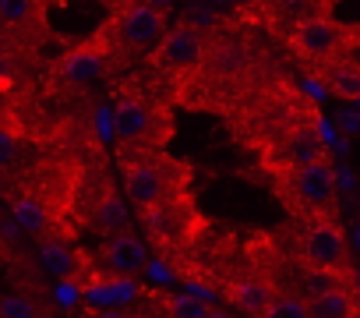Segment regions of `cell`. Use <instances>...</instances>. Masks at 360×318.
<instances>
[{
	"mask_svg": "<svg viewBox=\"0 0 360 318\" xmlns=\"http://www.w3.org/2000/svg\"><path fill=\"white\" fill-rule=\"evenodd\" d=\"M46 32V0H0V46L32 53Z\"/></svg>",
	"mask_w": 360,
	"mask_h": 318,
	"instance_id": "6da1fadb",
	"label": "cell"
},
{
	"mask_svg": "<svg viewBox=\"0 0 360 318\" xmlns=\"http://www.w3.org/2000/svg\"><path fill=\"white\" fill-rule=\"evenodd\" d=\"M113 46L124 50H148L155 43H162L166 36V11L152 8V4H120L117 15L106 22Z\"/></svg>",
	"mask_w": 360,
	"mask_h": 318,
	"instance_id": "7a4b0ae2",
	"label": "cell"
},
{
	"mask_svg": "<svg viewBox=\"0 0 360 318\" xmlns=\"http://www.w3.org/2000/svg\"><path fill=\"white\" fill-rule=\"evenodd\" d=\"M304 258L314 272H328V276H339L346 272L349 265V244H346V234L339 230V223L332 220H321L307 230L304 237Z\"/></svg>",
	"mask_w": 360,
	"mask_h": 318,
	"instance_id": "3957f363",
	"label": "cell"
},
{
	"mask_svg": "<svg viewBox=\"0 0 360 318\" xmlns=\"http://www.w3.org/2000/svg\"><path fill=\"white\" fill-rule=\"evenodd\" d=\"M290 191L311 212L335 209V170L328 159H314L304 167H290Z\"/></svg>",
	"mask_w": 360,
	"mask_h": 318,
	"instance_id": "277c9868",
	"label": "cell"
},
{
	"mask_svg": "<svg viewBox=\"0 0 360 318\" xmlns=\"http://www.w3.org/2000/svg\"><path fill=\"white\" fill-rule=\"evenodd\" d=\"M346 46H349V36H346L328 15L307 18V22H300L297 32H293V50H297L300 57H307L311 64H328V61H335Z\"/></svg>",
	"mask_w": 360,
	"mask_h": 318,
	"instance_id": "5b68a950",
	"label": "cell"
},
{
	"mask_svg": "<svg viewBox=\"0 0 360 318\" xmlns=\"http://www.w3.org/2000/svg\"><path fill=\"white\" fill-rule=\"evenodd\" d=\"M155 57H159V68H166L169 75L184 78V75H191L202 64V57H205V36L198 29H191V25H176L159 43V53Z\"/></svg>",
	"mask_w": 360,
	"mask_h": 318,
	"instance_id": "8992f818",
	"label": "cell"
},
{
	"mask_svg": "<svg viewBox=\"0 0 360 318\" xmlns=\"http://www.w3.org/2000/svg\"><path fill=\"white\" fill-rule=\"evenodd\" d=\"M113 127H117V138L120 145H145L152 127H155V113L148 110V103L138 96V92H124L117 99V110H113Z\"/></svg>",
	"mask_w": 360,
	"mask_h": 318,
	"instance_id": "52a82bcc",
	"label": "cell"
},
{
	"mask_svg": "<svg viewBox=\"0 0 360 318\" xmlns=\"http://www.w3.org/2000/svg\"><path fill=\"white\" fill-rule=\"evenodd\" d=\"M124 188H127V198L141 209L155 205L166 198V174L155 167V163H124Z\"/></svg>",
	"mask_w": 360,
	"mask_h": 318,
	"instance_id": "ba28073f",
	"label": "cell"
},
{
	"mask_svg": "<svg viewBox=\"0 0 360 318\" xmlns=\"http://www.w3.org/2000/svg\"><path fill=\"white\" fill-rule=\"evenodd\" d=\"M230 297H233V304H237L240 311L262 318V311H265V307L272 304V297H276V286H272L265 276H248V279L233 283Z\"/></svg>",
	"mask_w": 360,
	"mask_h": 318,
	"instance_id": "9c48e42d",
	"label": "cell"
},
{
	"mask_svg": "<svg viewBox=\"0 0 360 318\" xmlns=\"http://www.w3.org/2000/svg\"><path fill=\"white\" fill-rule=\"evenodd\" d=\"M307 307H311V318H360V307L346 286H332L325 293H314L307 300Z\"/></svg>",
	"mask_w": 360,
	"mask_h": 318,
	"instance_id": "30bf717a",
	"label": "cell"
},
{
	"mask_svg": "<svg viewBox=\"0 0 360 318\" xmlns=\"http://www.w3.org/2000/svg\"><path fill=\"white\" fill-rule=\"evenodd\" d=\"M283 148H286L290 167H304V163H314V159H325V145H321V138H318V131L311 124L307 127H293Z\"/></svg>",
	"mask_w": 360,
	"mask_h": 318,
	"instance_id": "8fae6325",
	"label": "cell"
},
{
	"mask_svg": "<svg viewBox=\"0 0 360 318\" xmlns=\"http://www.w3.org/2000/svg\"><path fill=\"white\" fill-rule=\"evenodd\" d=\"M106 258H110V269L117 272H138L145 265V244L134 237V234H117L106 248Z\"/></svg>",
	"mask_w": 360,
	"mask_h": 318,
	"instance_id": "7c38bea8",
	"label": "cell"
},
{
	"mask_svg": "<svg viewBox=\"0 0 360 318\" xmlns=\"http://www.w3.org/2000/svg\"><path fill=\"white\" fill-rule=\"evenodd\" d=\"M321 82L339 99H360V68L353 61H332L321 71Z\"/></svg>",
	"mask_w": 360,
	"mask_h": 318,
	"instance_id": "4fadbf2b",
	"label": "cell"
},
{
	"mask_svg": "<svg viewBox=\"0 0 360 318\" xmlns=\"http://www.w3.org/2000/svg\"><path fill=\"white\" fill-rule=\"evenodd\" d=\"M15 223L22 230L36 234V237H46V230L53 223L50 220V205L39 202V198H32V195H22V198H15Z\"/></svg>",
	"mask_w": 360,
	"mask_h": 318,
	"instance_id": "5bb4252c",
	"label": "cell"
},
{
	"mask_svg": "<svg viewBox=\"0 0 360 318\" xmlns=\"http://www.w3.org/2000/svg\"><path fill=\"white\" fill-rule=\"evenodd\" d=\"M0 318H43V307L32 293H4L0 297Z\"/></svg>",
	"mask_w": 360,
	"mask_h": 318,
	"instance_id": "9a60e30c",
	"label": "cell"
},
{
	"mask_svg": "<svg viewBox=\"0 0 360 318\" xmlns=\"http://www.w3.org/2000/svg\"><path fill=\"white\" fill-rule=\"evenodd\" d=\"M262 318H311V307H307V300H300L293 293H276L272 304L262 311Z\"/></svg>",
	"mask_w": 360,
	"mask_h": 318,
	"instance_id": "2e32d148",
	"label": "cell"
},
{
	"mask_svg": "<svg viewBox=\"0 0 360 318\" xmlns=\"http://www.w3.org/2000/svg\"><path fill=\"white\" fill-rule=\"evenodd\" d=\"M43 262H46V269H50L53 276H60V279H68V276L75 272V258H71V251H68L60 241H43Z\"/></svg>",
	"mask_w": 360,
	"mask_h": 318,
	"instance_id": "e0dca14e",
	"label": "cell"
},
{
	"mask_svg": "<svg viewBox=\"0 0 360 318\" xmlns=\"http://www.w3.org/2000/svg\"><path fill=\"white\" fill-rule=\"evenodd\" d=\"M169 318H212V311L198 297L184 293V297H173L169 300Z\"/></svg>",
	"mask_w": 360,
	"mask_h": 318,
	"instance_id": "ac0fdd59",
	"label": "cell"
},
{
	"mask_svg": "<svg viewBox=\"0 0 360 318\" xmlns=\"http://www.w3.org/2000/svg\"><path fill=\"white\" fill-rule=\"evenodd\" d=\"M124 220H127V209L120 205V198L106 195V202H103V205H99V212H96V223H99V227H106V230H120V227H124Z\"/></svg>",
	"mask_w": 360,
	"mask_h": 318,
	"instance_id": "d6986e66",
	"label": "cell"
},
{
	"mask_svg": "<svg viewBox=\"0 0 360 318\" xmlns=\"http://www.w3.org/2000/svg\"><path fill=\"white\" fill-rule=\"evenodd\" d=\"M117 4H152V8H162V11H166L169 0H117Z\"/></svg>",
	"mask_w": 360,
	"mask_h": 318,
	"instance_id": "ffe728a7",
	"label": "cell"
},
{
	"mask_svg": "<svg viewBox=\"0 0 360 318\" xmlns=\"http://www.w3.org/2000/svg\"><path fill=\"white\" fill-rule=\"evenodd\" d=\"M89 318H127L124 311H96V314H89Z\"/></svg>",
	"mask_w": 360,
	"mask_h": 318,
	"instance_id": "44dd1931",
	"label": "cell"
}]
</instances>
